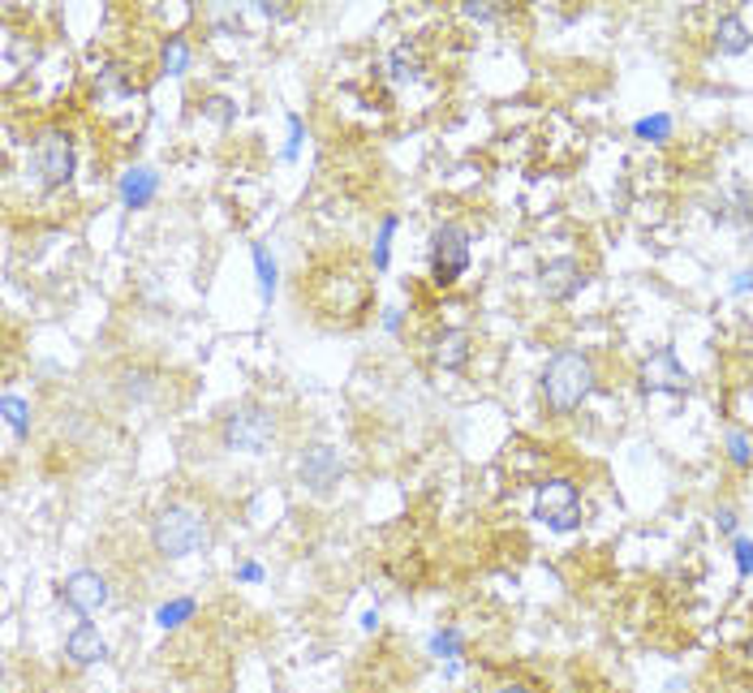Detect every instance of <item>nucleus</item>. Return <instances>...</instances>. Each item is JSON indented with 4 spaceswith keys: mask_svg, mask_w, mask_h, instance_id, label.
<instances>
[{
    "mask_svg": "<svg viewBox=\"0 0 753 693\" xmlns=\"http://www.w3.org/2000/svg\"><path fill=\"white\" fill-rule=\"evenodd\" d=\"M103 96H130L133 91V82L126 78V69H117V66H108L103 73H99V82H96Z\"/></svg>",
    "mask_w": 753,
    "mask_h": 693,
    "instance_id": "18",
    "label": "nucleus"
},
{
    "mask_svg": "<svg viewBox=\"0 0 753 693\" xmlns=\"http://www.w3.org/2000/svg\"><path fill=\"white\" fill-rule=\"evenodd\" d=\"M465 358H469V336H465V331H444V336L435 340V363L444 366V370L465 366Z\"/></svg>",
    "mask_w": 753,
    "mask_h": 693,
    "instance_id": "15",
    "label": "nucleus"
},
{
    "mask_svg": "<svg viewBox=\"0 0 753 693\" xmlns=\"http://www.w3.org/2000/svg\"><path fill=\"white\" fill-rule=\"evenodd\" d=\"M31 172L39 177L43 190H57L73 177V142L66 130H48L34 138L31 147Z\"/></svg>",
    "mask_w": 753,
    "mask_h": 693,
    "instance_id": "5",
    "label": "nucleus"
},
{
    "mask_svg": "<svg viewBox=\"0 0 753 693\" xmlns=\"http://www.w3.org/2000/svg\"><path fill=\"white\" fill-rule=\"evenodd\" d=\"M297 474H301V483H306L310 492L328 495L331 487L340 483L345 465H340V457H336V448H328V444H315V448H306V453H301Z\"/></svg>",
    "mask_w": 753,
    "mask_h": 693,
    "instance_id": "8",
    "label": "nucleus"
},
{
    "mask_svg": "<svg viewBox=\"0 0 753 693\" xmlns=\"http://www.w3.org/2000/svg\"><path fill=\"white\" fill-rule=\"evenodd\" d=\"M195 612V603L190 598H181V603H168V607H160V625H177V621H186Z\"/></svg>",
    "mask_w": 753,
    "mask_h": 693,
    "instance_id": "23",
    "label": "nucleus"
},
{
    "mask_svg": "<svg viewBox=\"0 0 753 693\" xmlns=\"http://www.w3.org/2000/svg\"><path fill=\"white\" fill-rule=\"evenodd\" d=\"M469 267V232L460 225H439L430 237V271L439 285H453L460 271Z\"/></svg>",
    "mask_w": 753,
    "mask_h": 693,
    "instance_id": "7",
    "label": "nucleus"
},
{
    "mask_svg": "<svg viewBox=\"0 0 753 693\" xmlns=\"http://www.w3.org/2000/svg\"><path fill=\"white\" fill-rule=\"evenodd\" d=\"M61 598H66L78 616H96V612L108 607V582H103L99 573H91V568L69 573L66 586H61Z\"/></svg>",
    "mask_w": 753,
    "mask_h": 693,
    "instance_id": "9",
    "label": "nucleus"
},
{
    "mask_svg": "<svg viewBox=\"0 0 753 693\" xmlns=\"http://www.w3.org/2000/svg\"><path fill=\"white\" fill-rule=\"evenodd\" d=\"M255 264H259V276H262V297H271V289H276V264L267 259L262 246H255Z\"/></svg>",
    "mask_w": 753,
    "mask_h": 693,
    "instance_id": "21",
    "label": "nucleus"
},
{
    "mask_svg": "<svg viewBox=\"0 0 753 693\" xmlns=\"http://www.w3.org/2000/svg\"><path fill=\"white\" fill-rule=\"evenodd\" d=\"M276 435H280V423H276V414L267 409V405H237L229 418H225V427H220V439H225V448L232 453H250V457H259L267 453L271 444H276Z\"/></svg>",
    "mask_w": 753,
    "mask_h": 693,
    "instance_id": "4",
    "label": "nucleus"
},
{
    "mask_svg": "<svg viewBox=\"0 0 753 693\" xmlns=\"http://www.w3.org/2000/svg\"><path fill=\"white\" fill-rule=\"evenodd\" d=\"M310 289H315V301H319V310H328V315H345V319H354L361 306L370 301V285H366V276H361L358 267H336V271H315L310 276Z\"/></svg>",
    "mask_w": 753,
    "mask_h": 693,
    "instance_id": "3",
    "label": "nucleus"
},
{
    "mask_svg": "<svg viewBox=\"0 0 753 693\" xmlns=\"http://www.w3.org/2000/svg\"><path fill=\"white\" fill-rule=\"evenodd\" d=\"M727 457H732L736 465H750V439H745L741 430H732V435H727Z\"/></svg>",
    "mask_w": 753,
    "mask_h": 693,
    "instance_id": "22",
    "label": "nucleus"
},
{
    "mask_svg": "<svg viewBox=\"0 0 753 693\" xmlns=\"http://www.w3.org/2000/svg\"><path fill=\"white\" fill-rule=\"evenodd\" d=\"M186 66H190V48H186V39H168L165 43V73H181Z\"/></svg>",
    "mask_w": 753,
    "mask_h": 693,
    "instance_id": "20",
    "label": "nucleus"
},
{
    "mask_svg": "<svg viewBox=\"0 0 753 693\" xmlns=\"http://www.w3.org/2000/svg\"><path fill=\"white\" fill-rule=\"evenodd\" d=\"M66 655L78 667H87V663H99V660H108V642L99 637V628L96 625H78L73 633L66 637Z\"/></svg>",
    "mask_w": 753,
    "mask_h": 693,
    "instance_id": "12",
    "label": "nucleus"
},
{
    "mask_svg": "<svg viewBox=\"0 0 753 693\" xmlns=\"http://www.w3.org/2000/svg\"><path fill=\"white\" fill-rule=\"evenodd\" d=\"M534 517L547 522L552 529L582 526V495L568 478H547L534 495Z\"/></svg>",
    "mask_w": 753,
    "mask_h": 693,
    "instance_id": "6",
    "label": "nucleus"
},
{
    "mask_svg": "<svg viewBox=\"0 0 753 693\" xmlns=\"http://www.w3.org/2000/svg\"><path fill=\"white\" fill-rule=\"evenodd\" d=\"M736 564H741V573H753V543L750 538H736Z\"/></svg>",
    "mask_w": 753,
    "mask_h": 693,
    "instance_id": "26",
    "label": "nucleus"
},
{
    "mask_svg": "<svg viewBox=\"0 0 753 693\" xmlns=\"http://www.w3.org/2000/svg\"><path fill=\"white\" fill-rule=\"evenodd\" d=\"M667 133H672V117H667V112H658V117H642V121H637V138L663 142Z\"/></svg>",
    "mask_w": 753,
    "mask_h": 693,
    "instance_id": "19",
    "label": "nucleus"
},
{
    "mask_svg": "<svg viewBox=\"0 0 753 693\" xmlns=\"http://www.w3.org/2000/svg\"><path fill=\"white\" fill-rule=\"evenodd\" d=\"M720 529H727V534L736 529V513H732V508H723L720 513Z\"/></svg>",
    "mask_w": 753,
    "mask_h": 693,
    "instance_id": "28",
    "label": "nucleus"
},
{
    "mask_svg": "<svg viewBox=\"0 0 753 693\" xmlns=\"http://www.w3.org/2000/svg\"><path fill=\"white\" fill-rule=\"evenodd\" d=\"M586 285V271L577 259H552V264L538 271V289L552 297V301H564V297H573L577 289Z\"/></svg>",
    "mask_w": 753,
    "mask_h": 693,
    "instance_id": "11",
    "label": "nucleus"
},
{
    "mask_svg": "<svg viewBox=\"0 0 753 693\" xmlns=\"http://www.w3.org/2000/svg\"><path fill=\"white\" fill-rule=\"evenodd\" d=\"M499 693H529V690H525V685H504Z\"/></svg>",
    "mask_w": 753,
    "mask_h": 693,
    "instance_id": "29",
    "label": "nucleus"
},
{
    "mask_svg": "<svg viewBox=\"0 0 753 693\" xmlns=\"http://www.w3.org/2000/svg\"><path fill=\"white\" fill-rule=\"evenodd\" d=\"M732 289H736V294H745V289H753V271H741V276L732 280Z\"/></svg>",
    "mask_w": 753,
    "mask_h": 693,
    "instance_id": "27",
    "label": "nucleus"
},
{
    "mask_svg": "<svg viewBox=\"0 0 753 693\" xmlns=\"http://www.w3.org/2000/svg\"><path fill=\"white\" fill-rule=\"evenodd\" d=\"M151 543H156L160 556L181 561V556H190L207 543V517L190 504H168L165 513L156 517V526H151Z\"/></svg>",
    "mask_w": 753,
    "mask_h": 693,
    "instance_id": "2",
    "label": "nucleus"
},
{
    "mask_svg": "<svg viewBox=\"0 0 753 693\" xmlns=\"http://www.w3.org/2000/svg\"><path fill=\"white\" fill-rule=\"evenodd\" d=\"M642 388H646V393H685L688 370L681 366V358H676L672 349H655V354L642 363Z\"/></svg>",
    "mask_w": 753,
    "mask_h": 693,
    "instance_id": "10",
    "label": "nucleus"
},
{
    "mask_svg": "<svg viewBox=\"0 0 753 693\" xmlns=\"http://www.w3.org/2000/svg\"><path fill=\"white\" fill-rule=\"evenodd\" d=\"M465 18H474V22H495V18H499V9H495V4H478V0H469V4H465Z\"/></svg>",
    "mask_w": 753,
    "mask_h": 693,
    "instance_id": "25",
    "label": "nucleus"
},
{
    "mask_svg": "<svg viewBox=\"0 0 753 693\" xmlns=\"http://www.w3.org/2000/svg\"><path fill=\"white\" fill-rule=\"evenodd\" d=\"M750 27L736 18V13H723L720 27H715V43H720V52H727V57H736V52H745L750 48Z\"/></svg>",
    "mask_w": 753,
    "mask_h": 693,
    "instance_id": "14",
    "label": "nucleus"
},
{
    "mask_svg": "<svg viewBox=\"0 0 753 693\" xmlns=\"http://www.w3.org/2000/svg\"><path fill=\"white\" fill-rule=\"evenodd\" d=\"M594 393V363L582 349H559L543 370V396L556 414H573Z\"/></svg>",
    "mask_w": 753,
    "mask_h": 693,
    "instance_id": "1",
    "label": "nucleus"
},
{
    "mask_svg": "<svg viewBox=\"0 0 753 693\" xmlns=\"http://www.w3.org/2000/svg\"><path fill=\"white\" fill-rule=\"evenodd\" d=\"M393 229H396V220L388 216V220H384V229H379V241H375V267L388 264V237H393Z\"/></svg>",
    "mask_w": 753,
    "mask_h": 693,
    "instance_id": "24",
    "label": "nucleus"
},
{
    "mask_svg": "<svg viewBox=\"0 0 753 693\" xmlns=\"http://www.w3.org/2000/svg\"><path fill=\"white\" fill-rule=\"evenodd\" d=\"M0 409H4V423H9V427L18 430V435H22V430L31 427V409H27V400H18V396L9 393L4 396V400H0Z\"/></svg>",
    "mask_w": 753,
    "mask_h": 693,
    "instance_id": "17",
    "label": "nucleus"
},
{
    "mask_svg": "<svg viewBox=\"0 0 753 693\" xmlns=\"http://www.w3.org/2000/svg\"><path fill=\"white\" fill-rule=\"evenodd\" d=\"M156 186H160V177H156L151 168H130V172L121 177V198H126L130 207H147L151 195H156Z\"/></svg>",
    "mask_w": 753,
    "mask_h": 693,
    "instance_id": "13",
    "label": "nucleus"
},
{
    "mask_svg": "<svg viewBox=\"0 0 753 693\" xmlns=\"http://www.w3.org/2000/svg\"><path fill=\"white\" fill-rule=\"evenodd\" d=\"M393 73L400 78V82H409V78H418L423 73V61H418V52L409 48V43H400L393 52Z\"/></svg>",
    "mask_w": 753,
    "mask_h": 693,
    "instance_id": "16",
    "label": "nucleus"
}]
</instances>
